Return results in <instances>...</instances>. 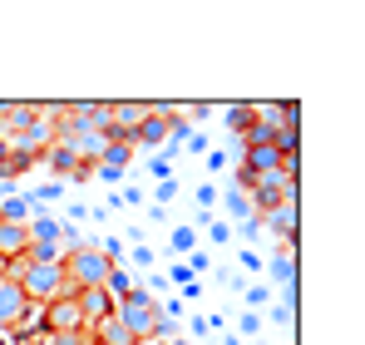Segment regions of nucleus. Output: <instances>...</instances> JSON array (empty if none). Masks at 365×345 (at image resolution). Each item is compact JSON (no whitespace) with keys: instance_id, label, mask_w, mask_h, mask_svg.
Masks as SVG:
<instances>
[{"instance_id":"dca6fc26","label":"nucleus","mask_w":365,"mask_h":345,"mask_svg":"<svg viewBox=\"0 0 365 345\" xmlns=\"http://www.w3.org/2000/svg\"><path fill=\"white\" fill-rule=\"evenodd\" d=\"M173 345H187V341H173Z\"/></svg>"},{"instance_id":"f257e3e1","label":"nucleus","mask_w":365,"mask_h":345,"mask_svg":"<svg viewBox=\"0 0 365 345\" xmlns=\"http://www.w3.org/2000/svg\"><path fill=\"white\" fill-rule=\"evenodd\" d=\"M10 277L20 282V291L30 296V301H60V296H74L69 287V277H64L60 262H30V267H10Z\"/></svg>"},{"instance_id":"20e7f679","label":"nucleus","mask_w":365,"mask_h":345,"mask_svg":"<svg viewBox=\"0 0 365 345\" xmlns=\"http://www.w3.org/2000/svg\"><path fill=\"white\" fill-rule=\"evenodd\" d=\"M60 148L69 158H109V133H99V128H89V123H60Z\"/></svg>"},{"instance_id":"9b49d317","label":"nucleus","mask_w":365,"mask_h":345,"mask_svg":"<svg viewBox=\"0 0 365 345\" xmlns=\"http://www.w3.org/2000/svg\"><path fill=\"white\" fill-rule=\"evenodd\" d=\"M153 104H114V128H143Z\"/></svg>"},{"instance_id":"1a4fd4ad","label":"nucleus","mask_w":365,"mask_h":345,"mask_svg":"<svg viewBox=\"0 0 365 345\" xmlns=\"http://www.w3.org/2000/svg\"><path fill=\"white\" fill-rule=\"evenodd\" d=\"M267 227H277L287 242L297 237V202L287 197V202H277V207H267Z\"/></svg>"},{"instance_id":"7ed1b4c3","label":"nucleus","mask_w":365,"mask_h":345,"mask_svg":"<svg viewBox=\"0 0 365 345\" xmlns=\"http://www.w3.org/2000/svg\"><path fill=\"white\" fill-rule=\"evenodd\" d=\"M64 277H69V287L84 291V287H104L109 282V272H114V262H109V252L104 247H74L69 252V262H60Z\"/></svg>"},{"instance_id":"6e6552de","label":"nucleus","mask_w":365,"mask_h":345,"mask_svg":"<svg viewBox=\"0 0 365 345\" xmlns=\"http://www.w3.org/2000/svg\"><path fill=\"white\" fill-rule=\"evenodd\" d=\"M20 252H30V222H10V217H0V257L15 262Z\"/></svg>"},{"instance_id":"f3484780","label":"nucleus","mask_w":365,"mask_h":345,"mask_svg":"<svg viewBox=\"0 0 365 345\" xmlns=\"http://www.w3.org/2000/svg\"><path fill=\"white\" fill-rule=\"evenodd\" d=\"M89 345H99V341H89Z\"/></svg>"},{"instance_id":"f03ea898","label":"nucleus","mask_w":365,"mask_h":345,"mask_svg":"<svg viewBox=\"0 0 365 345\" xmlns=\"http://www.w3.org/2000/svg\"><path fill=\"white\" fill-rule=\"evenodd\" d=\"M114 316L123 321V331L133 336V341H153V331H158V316H163V306L148 296V291H128L123 301H114Z\"/></svg>"},{"instance_id":"0eeeda50","label":"nucleus","mask_w":365,"mask_h":345,"mask_svg":"<svg viewBox=\"0 0 365 345\" xmlns=\"http://www.w3.org/2000/svg\"><path fill=\"white\" fill-rule=\"evenodd\" d=\"M25 311H30V296L20 291V282L15 277H0V326H15Z\"/></svg>"},{"instance_id":"423d86ee","label":"nucleus","mask_w":365,"mask_h":345,"mask_svg":"<svg viewBox=\"0 0 365 345\" xmlns=\"http://www.w3.org/2000/svg\"><path fill=\"white\" fill-rule=\"evenodd\" d=\"M74 306H79V316H84V321H94V326H99L104 316H114V296H109L104 287H84V291H74Z\"/></svg>"},{"instance_id":"9d476101","label":"nucleus","mask_w":365,"mask_h":345,"mask_svg":"<svg viewBox=\"0 0 365 345\" xmlns=\"http://www.w3.org/2000/svg\"><path fill=\"white\" fill-rule=\"evenodd\" d=\"M267 168H282L277 143H252V148H247V172H267Z\"/></svg>"},{"instance_id":"ddd939ff","label":"nucleus","mask_w":365,"mask_h":345,"mask_svg":"<svg viewBox=\"0 0 365 345\" xmlns=\"http://www.w3.org/2000/svg\"><path fill=\"white\" fill-rule=\"evenodd\" d=\"M227 123H232V128H252V104H232V109H227Z\"/></svg>"},{"instance_id":"39448f33","label":"nucleus","mask_w":365,"mask_h":345,"mask_svg":"<svg viewBox=\"0 0 365 345\" xmlns=\"http://www.w3.org/2000/svg\"><path fill=\"white\" fill-rule=\"evenodd\" d=\"M50 331L55 336H79L84 331V316H79V306H74V296H60V301H50Z\"/></svg>"},{"instance_id":"4468645a","label":"nucleus","mask_w":365,"mask_h":345,"mask_svg":"<svg viewBox=\"0 0 365 345\" xmlns=\"http://www.w3.org/2000/svg\"><path fill=\"white\" fill-rule=\"evenodd\" d=\"M50 153H55V158H50V163H55V168H74V158H69V153H64V148H50Z\"/></svg>"},{"instance_id":"f8f14e48","label":"nucleus","mask_w":365,"mask_h":345,"mask_svg":"<svg viewBox=\"0 0 365 345\" xmlns=\"http://www.w3.org/2000/svg\"><path fill=\"white\" fill-rule=\"evenodd\" d=\"M94 341H99V345H138L133 336H128V331H123L119 316H104V321H99V336H94Z\"/></svg>"},{"instance_id":"2eb2a0df","label":"nucleus","mask_w":365,"mask_h":345,"mask_svg":"<svg viewBox=\"0 0 365 345\" xmlns=\"http://www.w3.org/2000/svg\"><path fill=\"white\" fill-rule=\"evenodd\" d=\"M0 277H10V262H5V257H0Z\"/></svg>"}]
</instances>
